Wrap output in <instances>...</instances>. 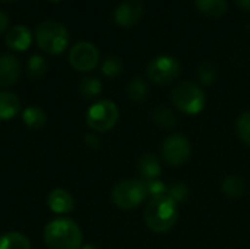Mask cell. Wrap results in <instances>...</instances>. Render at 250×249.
I'll return each instance as SVG.
<instances>
[{
  "label": "cell",
  "mask_w": 250,
  "mask_h": 249,
  "mask_svg": "<svg viewBox=\"0 0 250 249\" xmlns=\"http://www.w3.org/2000/svg\"><path fill=\"white\" fill-rule=\"evenodd\" d=\"M146 226L155 233H166L179 220V204L167 194L152 197L144 214Z\"/></svg>",
  "instance_id": "1"
},
{
  "label": "cell",
  "mask_w": 250,
  "mask_h": 249,
  "mask_svg": "<svg viewBox=\"0 0 250 249\" xmlns=\"http://www.w3.org/2000/svg\"><path fill=\"white\" fill-rule=\"evenodd\" d=\"M44 242L48 249H81L82 230L70 219H56L45 226Z\"/></svg>",
  "instance_id": "2"
},
{
  "label": "cell",
  "mask_w": 250,
  "mask_h": 249,
  "mask_svg": "<svg viewBox=\"0 0 250 249\" xmlns=\"http://www.w3.org/2000/svg\"><path fill=\"white\" fill-rule=\"evenodd\" d=\"M35 41L42 51L48 54H60L67 48L69 32L63 23L47 19L35 28Z\"/></svg>",
  "instance_id": "3"
},
{
  "label": "cell",
  "mask_w": 250,
  "mask_h": 249,
  "mask_svg": "<svg viewBox=\"0 0 250 249\" xmlns=\"http://www.w3.org/2000/svg\"><path fill=\"white\" fill-rule=\"evenodd\" d=\"M171 101L180 112L186 114H196L205 106V94L196 84L185 81L173 88Z\"/></svg>",
  "instance_id": "4"
},
{
  "label": "cell",
  "mask_w": 250,
  "mask_h": 249,
  "mask_svg": "<svg viewBox=\"0 0 250 249\" xmlns=\"http://www.w3.org/2000/svg\"><path fill=\"white\" fill-rule=\"evenodd\" d=\"M146 188L144 181L126 179L119 182L111 191L113 203L122 210H132L141 205L146 198Z\"/></svg>",
  "instance_id": "5"
},
{
  "label": "cell",
  "mask_w": 250,
  "mask_h": 249,
  "mask_svg": "<svg viewBox=\"0 0 250 249\" xmlns=\"http://www.w3.org/2000/svg\"><path fill=\"white\" fill-rule=\"evenodd\" d=\"M119 120V109L110 100H101L92 104L86 113V123L98 132L110 131Z\"/></svg>",
  "instance_id": "6"
},
{
  "label": "cell",
  "mask_w": 250,
  "mask_h": 249,
  "mask_svg": "<svg viewBox=\"0 0 250 249\" xmlns=\"http://www.w3.org/2000/svg\"><path fill=\"white\" fill-rule=\"evenodd\" d=\"M161 154L168 166L171 167L183 166L190 158L192 154L190 141L182 134H173L168 138H166L161 148Z\"/></svg>",
  "instance_id": "7"
},
{
  "label": "cell",
  "mask_w": 250,
  "mask_h": 249,
  "mask_svg": "<svg viewBox=\"0 0 250 249\" xmlns=\"http://www.w3.org/2000/svg\"><path fill=\"white\" fill-rule=\"evenodd\" d=\"M148 78L158 85L173 82L182 72V65L171 56H160L148 65Z\"/></svg>",
  "instance_id": "8"
},
{
  "label": "cell",
  "mask_w": 250,
  "mask_h": 249,
  "mask_svg": "<svg viewBox=\"0 0 250 249\" xmlns=\"http://www.w3.org/2000/svg\"><path fill=\"white\" fill-rule=\"evenodd\" d=\"M100 60L98 48L89 41H79L76 43L69 53V62L73 69L79 72H89L92 70Z\"/></svg>",
  "instance_id": "9"
},
{
  "label": "cell",
  "mask_w": 250,
  "mask_h": 249,
  "mask_svg": "<svg viewBox=\"0 0 250 249\" xmlns=\"http://www.w3.org/2000/svg\"><path fill=\"white\" fill-rule=\"evenodd\" d=\"M144 13V4L139 0H126L117 6L114 12V21L120 26H132L138 23Z\"/></svg>",
  "instance_id": "10"
},
{
  "label": "cell",
  "mask_w": 250,
  "mask_h": 249,
  "mask_svg": "<svg viewBox=\"0 0 250 249\" xmlns=\"http://www.w3.org/2000/svg\"><path fill=\"white\" fill-rule=\"evenodd\" d=\"M21 75V63L13 54L0 56V87L13 85Z\"/></svg>",
  "instance_id": "11"
},
{
  "label": "cell",
  "mask_w": 250,
  "mask_h": 249,
  "mask_svg": "<svg viewBox=\"0 0 250 249\" xmlns=\"http://www.w3.org/2000/svg\"><path fill=\"white\" fill-rule=\"evenodd\" d=\"M32 43V32L25 25H16L6 34V44L15 51H25Z\"/></svg>",
  "instance_id": "12"
},
{
  "label": "cell",
  "mask_w": 250,
  "mask_h": 249,
  "mask_svg": "<svg viewBox=\"0 0 250 249\" xmlns=\"http://www.w3.org/2000/svg\"><path fill=\"white\" fill-rule=\"evenodd\" d=\"M47 204L50 207V210L56 214H66L70 213L75 207V201L73 197L62 188L53 189L48 197H47Z\"/></svg>",
  "instance_id": "13"
},
{
  "label": "cell",
  "mask_w": 250,
  "mask_h": 249,
  "mask_svg": "<svg viewBox=\"0 0 250 249\" xmlns=\"http://www.w3.org/2000/svg\"><path fill=\"white\" fill-rule=\"evenodd\" d=\"M138 170H139V175L144 178V181L158 179V176L161 175V164H160L158 157L152 153L144 154L139 158Z\"/></svg>",
  "instance_id": "14"
},
{
  "label": "cell",
  "mask_w": 250,
  "mask_h": 249,
  "mask_svg": "<svg viewBox=\"0 0 250 249\" xmlns=\"http://www.w3.org/2000/svg\"><path fill=\"white\" fill-rule=\"evenodd\" d=\"M21 112L19 98L7 91H0V120L13 119Z\"/></svg>",
  "instance_id": "15"
},
{
  "label": "cell",
  "mask_w": 250,
  "mask_h": 249,
  "mask_svg": "<svg viewBox=\"0 0 250 249\" xmlns=\"http://www.w3.org/2000/svg\"><path fill=\"white\" fill-rule=\"evenodd\" d=\"M195 4L201 13L209 18H221L227 12L226 0H195Z\"/></svg>",
  "instance_id": "16"
},
{
  "label": "cell",
  "mask_w": 250,
  "mask_h": 249,
  "mask_svg": "<svg viewBox=\"0 0 250 249\" xmlns=\"http://www.w3.org/2000/svg\"><path fill=\"white\" fill-rule=\"evenodd\" d=\"M0 249H31V242L19 232H9L0 238Z\"/></svg>",
  "instance_id": "17"
},
{
  "label": "cell",
  "mask_w": 250,
  "mask_h": 249,
  "mask_svg": "<svg viewBox=\"0 0 250 249\" xmlns=\"http://www.w3.org/2000/svg\"><path fill=\"white\" fill-rule=\"evenodd\" d=\"M22 117H23V122L32 128V129H41L45 122H47V114L45 112L38 107V106H31V107H26L22 113Z\"/></svg>",
  "instance_id": "18"
},
{
  "label": "cell",
  "mask_w": 250,
  "mask_h": 249,
  "mask_svg": "<svg viewBox=\"0 0 250 249\" xmlns=\"http://www.w3.org/2000/svg\"><path fill=\"white\" fill-rule=\"evenodd\" d=\"M221 189H223V192L226 195H229L231 198H237V197H242L245 194V191H246V182L243 181V178L236 176V175H231V176H227L223 181Z\"/></svg>",
  "instance_id": "19"
},
{
  "label": "cell",
  "mask_w": 250,
  "mask_h": 249,
  "mask_svg": "<svg viewBox=\"0 0 250 249\" xmlns=\"http://www.w3.org/2000/svg\"><path fill=\"white\" fill-rule=\"evenodd\" d=\"M127 97L135 101V103H142L146 97H148V85L141 79V78H135L133 81H130V84L126 88Z\"/></svg>",
  "instance_id": "20"
},
{
  "label": "cell",
  "mask_w": 250,
  "mask_h": 249,
  "mask_svg": "<svg viewBox=\"0 0 250 249\" xmlns=\"http://www.w3.org/2000/svg\"><path fill=\"white\" fill-rule=\"evenodd\" d=\"M101 81L94 76H85L79 84V91L85 98H95L101 92Z\"/></svg>",
  "instance_id": "21"
},
{
  "label": "cell",
  "mask_w": 250,
  "mask_h": 249,
  "mask_svg": "<svg viewBox=\"0 0 250 249\" xmlns=\"http://www.w3.org/2000/svg\"><path fill=\"white\" fill-rule=\"evenodd\" d=\"M48 65L45 62V59L40 54H34L31 56L29 62H28V75L32 79H40L47 73Z\"/></svg>",
  "instance_id": "22"
},
{
  "label": "cell",
  "mask_w": 250,
  "mask_h": 249,
  "mask_svg": "<svg viewBox=\"0 0 250 249\" xmlns=\"http://www.w3.org/2000/svg\"><path fill=\"white\" fill-rule=\"evenodd\" d=\"M154 122L157 125H160L161 128H166V129H173L176 126V123H177L176 116L173 114V112L168 110L164 106H160L154 112Z\"/></svg>",
  "instance_id": "23"
},
{
  "label": "cell",
  "mask_w": 250,
  "mask_h": 249,
  "mask_svg": "<svg viewBox=\"0 0 250 249\" xmlns=\"http://www.w3.org/2000/svg\"><path fill=\"white\" fill-rule=\"evenodd\" d=\"M236 131L240 141L246 145H250V112H245L239 116L236 122Z\"/></svg>",
  "instance_id": "24"
},
{
  "label": "cell",
  "mask_w": 250,
  "mask_h": 249,
  "mask_svg": "<svg viewBox=\"0 0 250 249\" xmlns=\"http://www.w3.org/2000/svg\"><path fill=\"white\" fill-rule=\"evenodd\" d=\"M101 70L105 76L108 78H114V76H119L123 70V63L120 59L117 57H108L104 60L103 66H101Z\"/></svg>",
  "instance_id": "25"
},
{
  "label": "cell",
  "mask_w": 250,
  "mask_h": 249,
  "mask_svg": "<svg viewBox=\"0 0 250 249\" xmlns=\"http://www.w3.org/2000/svg\"><path fill=\"white\" fill-rule=\"evenodd\" d=\"M198 76H199V81L205 85H211L215 79H217V68L209 63V62H205L199 66V70H198Z\"/></svg>",
  "instance_id": "26"
},
{
  "label": "cell",
  "mask_w": 250,
  "mask_h": 249,
  "mask_svg": "<svg viewBox=\"0 0 250 249\" xmlns=\"http://www.w3.org/2000/svg\"><path fill=\"white\" fill-rule=\"evenodd\" d=\"M167 195H170L177 204L183 203L189 197V188L185 183H174L167 188Z\"/></svg>",
  "instance_id": "27"
},
{
  "label": "cell",
  "mask_w": 250,
  "mask_h": 249,
  "mask_svg": "<svg viewBox=\"0 0 250 249\" xmlns=\"http://www.w3.org/2000/svg\"><path fill=\"white\" fill-rule=\"evenodd\" d=\"M144 183H145V188H146V194H149L151 197H157V195L167 194V186L160 179L144 181Z\"/></svg>",
  "instance_id": "28"
},
{
  "label": "cell",
  "mask_w": 250,
  "mask_h": 249,
  "mask_svg": "<svg viewBox=\"0 0 250 249\" xmlns=\"http://www.w3.org/2000/svg\"><path fill=\"white\" fill-rule=\"evenodd\" d=\"M85 142H86V145L91 147V148H98V147H100V139H98L95 135H91V134L85 136Z\"/></svg>",
  "instance_id": "29"
},
{
  "label": "cell",
  "mask_w": 250,
  "mask_h": 249,
  "mask_svg": "<svg viewBox=\"0 0 250 249\" xmlns=\"http://www.w3.org/2000/svg\"><path fill=\"white\" fill-rule=\"evenodd\" d=\"M7 25H9V16L0 10V35L7 29Z\"/></svg>",
  "instance_id": "30"
},
{
  "label": "cell",
  "mask_w": 250,
  "mask_h": 249,
  "mask_svg": "<svg viewBox=\"0 0 250 249\" xmlns=\"http://www.w3.org/2000/svg\"><path fill=\"white\" fill-rule=\"evenodd\" d=\"M236 3H237L243 10H250V0H236Z\"/></svg>",
  "instance_id": "31"
},
{
  "label": "cell",
  "mask_w": 250,
  "mask_h": 249,
  "mask_svg": "<svg viewBox=\"0 0 250 249\" xmlns=\"http://www.w3.org/2000/svg\"><path fill=\"white\" fill-rule=\"evenodd\" d=\"M81 249H98L95 245H85V247H81Z\"/></svg>",
  "instance_id": "32"
},
{
  "label": "cell",
  "mask_w": 250,
  "mask_h": 249,
  "mask_svg": "<svg viewBox=\"0 0 250 249\" xmlns=\"http://www.w3.org/2000/svg\"><path fill=\"white\" fill-rule=\"evenodd\" d=\"M50 1H60V0H50Z\"/></svg>",
  "instance_id": "33"
},
{
  "label": "cell",
  "mask_w": 250,
  "mask_h": 249,
  "mask_svg": "<svg viewBox=\"0 0 250 249\" xmlns=\"http://www.w3.org/2000/svg\"><path fill=\"white\" fill-rule=\"evenodd\" d=\"M3 1H13V0H3Z\"/></svg>",
  "instance_id": "34"
}]
</instances>
